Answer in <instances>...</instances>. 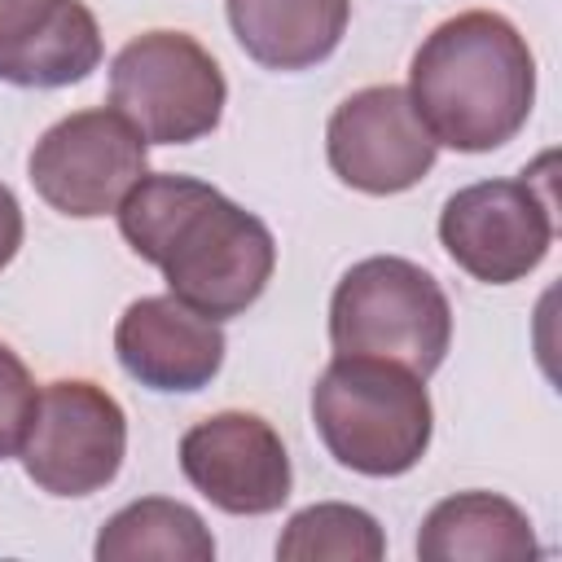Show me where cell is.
Returning <instances> with one entry per match:
<instances>
[{
    "instance_id": "1",
    "label": "cell",
    "mask_w": 562,
    "mask_h": 562,
    "mask_svg": "<svg viewBox=\"0 0 562 562\" xmlns=\"http://www.w3.org/2000/svg\"><path fill=\"white\" fill-rule=\"evenodd\" d=\"M114 215L123 241L162 272L167 290L211 321L241 316L272 281L268 224L206 180L145 171Z\"/></svg>"
},
{
    "instance_id": "15",
    "label": "cell",
    "mask_w": 562,
    "mask_h": 562,
    "mask_svg": "<svg viewBox=\"0 0 562 562\" xmlns=\"http://www.w3.org/2000/svg\"><path fill=\"white\" fill-rule=\"evenodd\" d=\"M97 562H211L215 536L206 531L202 514L171 496H145L123 505L92 544Z\"/></svg>"
},
{
    "instance_id": "4",
    "label": "cell",
    "mask_w": 562,
    "mask_h": 562,
    "mask_svg": "<svg viewBox=\"0 0 562 562\" xmlns=\"http://www.w3.org/2000/svg\"><path fill=\"white\" fill-rule=\"evenodd\" d=\"M329 342L338 356H382L430 378L452 347L448 294L422 263L369 255L334 285Z\"/></svg>"
},
{
    "instance_id": "13",
    "label": "cell",
    "mask_w": 562,
    "mask_h": 562,
    "mask_svg": "<svg viewBox=\"0 0 562 562\" xmlns=\"http://www.w3.org/2000/svg\"><path fill=\"white\" fill-rule=\"evenodd\" d=\"M233 40L263 70H312L347 35L351 0H224Z\"/></svg>"
},
{
    "instance_id": "2",
    "label": "cell",
    "mask_w": 562,
    "mask_h": 562,
    "mask_svg": "<svg viewBox=\"0 0 562 562\" xmlns=\"http://www.w3.org/2000/svg\"><path fill=\"white\" fill-rule=\"evenodd\" d=\"M408 101L435 145L457 154L501 149L531 119L536 57L509 18L492 9L457 13L413 53Z\"/></svg>"
},
{
    "instance_id": "5",
    "label": "cell",
    "mask_w": 562,
    "mask_h": 562,
    "mask_svg": "<svg viewBox=\"0 0 562 562\" xmlns=\"http://www.w3.org/2000/svg\"><path fill=\"white\" fill-rule=\"evenodd\" d=\"M228 83L220 61L184 31H145L110 61V105L145 145H189L220 127Z\"/></svg>"
},
{
    "instance_id": "17",
    "label": "cell",
    "mask_w": 562,
    "mask_h": 562,
    "mask_svg": "<svg viewBox=\"0 0 562 562\" xmlns=\"http://www.w3.org/2000/svg\"><path fill=\"white\" fill-rule=\"evenodd\" d=\"M35 400L40 391H35L31 369L9 342H0V461L22 452L31 417H35Z\"/></svg>"
},
{
    "instance_id": "9",
    "label": "cell",
    "mask_w": 562,
    "mask_h": 562,
    "mask_svg": "<svg viewBox=\"0 0 562 562\" xmlns=\"http://www.w3.org/2000/svg\"><path fill=\"white\" fill-rule=\"evenodd\" d=\"M435 136L417 119L408 88L373 83L351 92L325 123V158L329 171L373 198H391L413 189L435 167Z\"/></svg>"
},
{
    "instance_id": "3",
    "label": "cell",
    "mask_w": 562,
    "mask_h": 562,
    "mask_svg": "<svg viewBox=\"0 0 562 562\" xmlns=\"http://www.w3.org/2000/svg\"><path fill=\"white\" fill-rule=\"evenodd\" d=\"M312 422L342 470L395 479L426 457L435 408L413 369L382 356H334L312 386Z\"/></svg>"
},
{
    "instance_id": "6",
    "label": "cell",
    "mask_w": 562,
    "mask_h": 562,
    "mask_svg": "<svg viewBox=\"0 0 562 562\" xmlns=\"http://www.w3.org/2000/svg\"><path fill=\"white\" fill-rule=\"evenodd\" d=\"M18 457L40 492L92 496L105 483H114V474L123 470L127 457L123 404L88 378H57L40 391Z\"/></svg>"
},
{
    "instance_id": "12",
    "label": "cell",
    "mask_w": 562,
    "mask_h": 562,
    "mask_svg": "<svg viewBox=\"0 0 562 562\" xmlns=\"http://www.w3.org/2000/svg\"><path fill=\"white\" fill-rule=\"evenodd\" d=\"M101 66V26L83 0H0V79L66 88Z\"/></svg>"
},
{
    "instance_id": "16",
    "label": "cell",
    "mask_w": 562,
    "mask_h": 562,
    "mask_svg": "<svg viewBox=\"0 0 562 562\" xmlns=\"http://www.w3.org/2000/svg\"><path fill=\"white\" fill-rule=\"evenodd\" d=\"M386 553V536L378 527V518L360 505H342V501H321L307 505L299 514H290L281 540H277V558L285 562H378Z\"/></svg>"
},
{
    "instance_id": "18",
    "label": "cell",
    "mask_w": 562,
    "mask_h": 562,
    "mask_svg": "<svg viewBox=\"0 0 562 562\" xmlns=\"http://www.w3.org/2000/svg\"><path fill=\"white\" fill-rule=\"evenodd\" d=\"M22 233H26V224H22V206H18L13 189L0 184V268L13 263V255H18V246H22Z\"/></svg>"
},
{
    "instance_id": "10",
    "label": "cell",
    "mask_w": 562,
    "mask_h": 562,
    "mask_svg": "<svg viewBox=\"0 0 562 562\" xmlns=\"http://www.w3.org/2000/svg\"><path fill=\"white\" fill-rule=\"evenodd\" d=\"M180 470L215 509L255 518L290 501V452L259 413L224 408L180 435Z\"/></svg>"
},
{
    "instance_id": "8",
    "label": "cell",
    "mask_w": 562,
    "mask_h": 562,
    "mask_svg": "<svg viewBox=\"0 0 562 562\" xmlns=\"http://www.w3.org/2000/svg\"><path fill=\"white\" fill-rule=\"evenodd\" d=\"M439 241L474 281L514 285L544 263L553 246V211L527 180H479L443 202Z\"/></svg>"
},
{
    "instance_id": "14",
    "label": "cell",
    "mask_w": 562,
    "mask_h": 562,
    "mask_svg": "<svg viewBox=\"0 0 562 562\" xmlns=\"http://www.w3.org/2000/svg\"><path fill=\"white\" fill-rule=\"evenodd\" d=\"M422 562H522L540 558L531 518L496 492L443 496L417 531Z\"/></svg>"
},
{
    "instance_id": "7",
    "label": "cell",
    "mask_w": 562,
    "mask_h": 562,
    "mask_svg": "<svg viewBox=\"0 0 562 562\" xmlns=\"http://www.w3.org/2000/svg\"><path fill=\"white\" fill-rule=\"evenodd\" d=\"M145 167V136L119 110H75L57 119L26 158L35 193L70 220L114 215Z\"/></svg>"
},
{
    "instance_id": "11",
    "label": "cell",
    "mask_w": 562,
    "mask_h": 562,
    "mask_svg": "<svg viewBox=\"0 0 562 562\" xmlns=\"http://www.w3.org/2000/svg\"><path fill=\"white\" fill-rule=\"evenodd\" d=\"M114 356L140 386L184 395L211 386L220 373L224 329L176 294H145L123 307L114 325Z\"/></svg>"
}]
</instances>
